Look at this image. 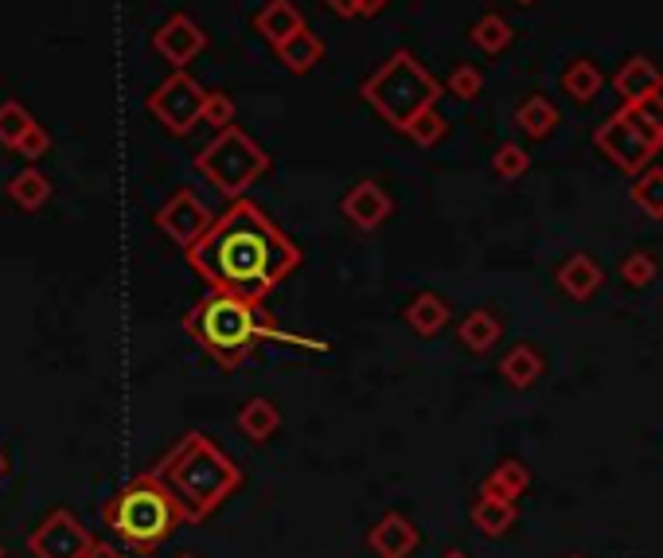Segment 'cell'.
I'll list each match as a JSON object with an SVG mask.
<instances>
[{
	"mask_svg": "<svg viewBox=\"0 0 663 558\" xmlns=\"http://www.w3.org/2000/svg\"><path fill=\"white\" fill-rule=\"evenodd\" d=\"M16 153H20L24 160H32V165H36L39 157H47V153H51V133H47L44 125H39V121H32L28 133H24V137L16 141Z\"/></svg>",
	"mask_w": 663,
	"mask_h": 558,
	"instance_id": "cell-35",
	"label": "cell"
},
{
	"mask_svg": "<svg viewBox=\"0 0 663 558\" xmlns=\"http://www.w3.org/2000/svg\"><path fill=\"white\" fill-rule=\"evenodd\" d=\"M152 47H157V56L164 59V63L184 71L207 47V32L199 28V20H192L187 12H172V16L152 32Z\"/></svg>",
	"mask_w": 663,
	"mask_h": 558,
	"instance_id": "cell-11",
	"label": "cell"
},
{
	"mask_svg": "<svg viewBox=\"0 0 663 558\" xmlns=\"http://www.w3.org/2000/svg\"><path fill=\"white\" fill-rule=\"evenodd\" d=\"M254 28H258V36L270 47H281L285 39L305 28V16H300V9L293 0H270V4L254 16Z\"/></svg>",
	"mask_w": 663,
	"mask_h": 558,
	"instance_id": "cell-15",
	"label": "cell"
},
{
	"mask_svg": "<svg viewBox=\"0 0 663 558\" xmlns=\"http://www.w3.org/2000/svg\"><path fill=\"white\" fill-rule=\"evenodd\" d=\"M184 254L207 286L246 301H266L300 266L297 242L246 196L231 199Z\"/></svg>",
	"mask_w": 663,
	"mask_h": 558,
	"instance_id": "cell-1",
	"label": "cell"
},
{
	"mask_svg": "<svg viewBox=\"0 0 663 558\" xmlns=\"http://www.w3.org/2000/svg\"><path fill=\"white\" fill-rule=\"evenodd\" d=\"M593 145H598L601 157L613 160L625 177H640V172L652 165V157H660L663 133L655 130V125H648L644 113L636 110L633 102H625L617 113H609L598 125Z\"/></svg>",
	"mask_w": 663,
	"mask_h": 558,
	"instance_id": "cell-7",
	"label": "cell"
},
{
	"mask_svg": "<svg viewBox=\"0 0 663 558\" xmlns=\"http://www.w3.org/2000/svg\"><path fill=\"white\" fill-rule=\"evenodd\" d=\"M558 286L566 289L574 301H589L593 293H598V286H601V266L589 258V254H574V258L562 262Z\"/></svg>",
	"mask_w": 663,
	"mask_h": 558,
	"instance_id": "cell-19",
	"label": "cell"
},
{
	"mask_svg": "<svg viewBox=\"0 0 663 558\" xmlns=\"http://www.w3.org/2000/svg\"><path fill=\"white\" fill-rule=\"evenodd\" d=\"M613 90H617L625 102L652 98V94H663V71L648 56H633V59H625L621 71L613 75Z\"/></svg>",
	"mask_w": 663,
	"mask_h": 558,
	"instance_id": "cell-14",
	"label": "cell"
},
{
	"mask_svg": "<svg viewBox=\"0 0 663 558\" xmlns=\"http://www.w3.org/2000/svg\"><path fill=\"white\" fill-rule=\"evenodd\" d=\"M0 558H9V550H4V543H0Z\"/></svg>",
	"mask_w": 663,
	"mask_h": 558,
	"instance_id": "cell-40",
	"label": "cell"
},
{
	"mask_svg": "<svg viewBox=\"0 0 663 558\" xmlns=\"http://www.w3.org/2000/svg\"><path fill=\"white\" fill-rule=\"evenodd\" d=\"M340 211H344L347 223H355L359 231H375V227H383L394 215V199L386 196V187L379 184V180H359L344 196Z\"/></svg>",
	"mask_w": 663,
	"mask_h": 558,
	"instance_id": "cell-12",
	"label": "cell"
},
{
	"mask_svg": "<svg viewBox=\"0 0 663 558\" xmlns=\"http://www.w3.org/2000/svg\"><path fill=\"white\" fill-rule=\"evenodd\" d=\"M199 121L216 125V133L226 130V125H234V102H231V94L207 90V94H204V118H199Z\"/></svg>",
	"mask_w": 663,
	"mask_h": 558,
	"instance_id": "cell-33",
	"label": "cell"
},
{
	"mask_svg": "<svg viewBox=\"0 0 663 558\" xmlns=\"http://www.w3.org/2000/svg\"><path fill=\"white\" fill-rule=\"evenodd\" d=\"M515 4H524V9H531V4H539V0H515Z\"/></svg>",
	"mask_w": 663,
	"mask_h": 558,
	"instance_id": "cell-39",
	"label": "cell"
},
{
	"mask_svg": "<svg viewBox=\"0 0 663 558\" xmlns=\"http://www.w3.org/2000/svg\"><path fill=\"white\" fill-rule=\"evenodd\" d=\"M468 39H472L484 56H500V51H507V47L515 44V28L507 24V16H500V12H484V16L468 28Z\"/></svg>",
	"mask_w": 663,
	"mask_h": 558,
	"instance_id": "cell-23",
	"label": "cell"
},
{
	"mask_svg": "<svg viewBox=\"0 0 663 558\" xmlns=\"http://www.w3.org/2000/svg\"><path fill=\"white\" fill-rule=\"evenodd\" d=\"M90 543H94V535L83 527V520H78L75 512H66V508H56V512H47V520L28 535V555L32 558H83Z\"/></svg>",
	"mask_w": 663,
	"mask_h": 558,
	"instance_id": "cell-9",
	"label": "cell"
},
{
	"mask_svg": "<svg viewBox=\"0 0 663 558\" xmlns=\"http://www.w3.org/2000/svg\"><path fill=\"white\" fill-rule=\"evenodd\" d=\"M621 278H625L633 289L652 286V278H655V258H652V254H644V251H633L625 262H621Z\"/></svg>",
	"mask_w": 663,
	"mask_h": 558,
	"instance_id": "cell-34",
	"label": "cell"
},
{
	"mask_svg": "<svg viewBox=\"0 0 663 558\" xmlns=\"http://www.w3.org/2000/svg\"><path fill=\"white\" fill-rule=\"evenodd\" d=\"M441 558H468V555H461V550H449V555H441Z\"/></svg>",
	"mask_w": 663,
	"mask_h": 558,
	"instance_id": "cell-38",
	"label": "cell"
},
{
	"mask_svg": "<svg viewBox=\"0 0 663 558\" xmlns=\"http://www.w3.org/2000/svg\"><path fill=\"white\" fill-rule=\"evenodd\" d=\"M527 469L519 465V461H504V465H495L492 473H488V481L480 484V493L488 496H504V500H515V496L527 488Z\"/></svg>",
	"mask_w": 663,
	"mask_h": 558,
	"instance_id": "cell-28",
	"label": "cell"
},
{
	"mask_svg": "<svg viewBox=\"0 0 663 558\" xmlns=\"http://www.w3.org/2000/svg\"><path fill=\"white\" fill-rule=\"evenodd\" d=\"M281 426V410L270 399H250L238 410V429H243L250 441H270Z\"/></svg>",
	"mask_w": 663,
	"mask_h": 558,
	"instance_id": "cell-20",
	"label": "cell"
},
{
	"mask_svg": "<svg viewBox=\"0 0 663 558\" xmlns=\"http://www.w3.org/2000/svg\"><path fill=\"white\" fill-rule=\"evenodd\" d=\"M324 4L336 12V16H375V12H383L391 0H324Z\"/></svg>",
	"mask_w": 663,
	"mask_h": 558,
	"instance_id": "cell-36",
	"label": "cell"
},
{
	"mask_svg": "<svg viewBox=\"0 0 663 558\" xmlns=\"http://www.w3.org/2000/svg\"><path fill=\"white\" fill-rule=\"evenodd\" d=\"M196 168L219 196L238 199L246 196V187H254L270 172V153L254 137H246L238 125H226L199 149Z\"/></svg>",
	"mask_w": 663,
	"mask_h": 558,
	"instance_id": "cell-6",
	"label": "cell"
},
{
	"mask_svg": "<svg viewBox=\"0 0 663 558\" xmlns=\"http://www.w3.org/2000/svg\"><path fill=\"white\" fill-rule=\"evenodd\" d=\"M359 94H364V102L371 106L391 130L406 133V125H410L426 106H438L441 83L410 51H394V56L359 86Z\"/></svg>",
	"mask_w": 663,
	"mask_h": 558,
	"instance_id": "cell-5",
	"label": "cell"
},
{
	"mask_svg": "<svg viewBox=\"0 0 663 558\" xmlns=\"http://www.w3.org/2000/svg\"><path fill=\"white\" fill-rule=\"evenodd\" d=\"M278 51V63L290 71V75H309L312 66L324 59V39L317 36V32L300 28L297 36H290L281 47H273Z\"/></svg>",
	"mask_w": 663,
	"mask_h": 558,
	"instance_id": "cell-16",
	"label": "cell"
},
{
	"mask_svg": "<svg viewBox=\"0 0 663 558\" xmlns=\"http://www.w3.org/2000/svg\"><path fill=\"white\" fill-rule=\"evenodd\" d=\"M558 86L570 102L589 106L601 94V86H605V75H601V66L593 63V59H574V63H566V71H562Z\"/></svg>",
	"mask_w": 663,
	"mask_h": 558,
	"instance_id": "cell-17",
	"label": "cell"
},
{
	"mask_svg": "<svg viewBox=\"0 0 663 558\" xmlns=\"http://www.w3.org/2000/svg\"><path fill=\"white\" fill-rule=\"evenodd\" d=\"M211 219H216V211H211L192 187H180L176 196L157 211V227L176 242L180 251H187V246L211 227Z\"/></svg>",
	"mask_w": 663,
	"mask_h": 558,
	"instance_id": "cell-10",
	"label": "cell"
},
{
	"mask_svg": "<svg viewBox=\"0 0 663 558\" xmlns=\"http://www.w3.org/2000/svg\"><path fill=\"white\" fill-rule=\"evenodd\" d=\"M633 204L640 207V211L648 215V219H663V168H652L648 165L640 177H633Z\"/></svg>",
	"mask_w": 663,
	"mask_h": 558,
	"instance_id": "cell-27",
	"label": "cell"
},
{
	"mask_svg": "<svg viewBox=\"0 0 663 558\" xmlns=\"http://www.w3.org/2000/svg\"><path fill=\"white\" fill-rule=\"evenodd\" d=\"M204 94L207 90L187 75V71H172V75L145 98V110H149L172 137H187V133L199 125V118H204Z\"/></svg>",
	"mask_w": 663,
	"mask_h": 558,
	"instance_id": "cell-8",
	"label": "cell"
},
{
	"mask_svg": "<svg viewBox=\"0 0 663 558\" xmlns=\"http://www.w3.org/2000/svg\"><path fill=\"white\" fill-rule=\"evenodd\" d=\"M9 196L12 204H20L24 211H36V207H44L47 199H51V180H47V172H39L36 165H28L24 172H16V177L9 180Z\"/></svg>",
	"mask_w": 663,
	"mask_h": 558,
	"instance_id": "cell-24",
	"label": "cell"
},
{
	"mask_svg": "<svg viewBox=\"0 0 663 558\" xmlns=\"http://www.w3.org/2000/svg\"><path fill=\"white\" fill-rule=\"evenodd\" d=\"M500 375H504L512 387H519V391H527L535 379L542 375V355L535 352L531 344H519V348H512V352L500 360Z\"/></svg>",
	"mask_w": 663,
	"mask_h": 558,
	"instance_id": "cell-26",
	"label": "cell"
},
{
	"mask_svg": "<svg viewBox=\"0 0 663 558\" xmlns=\"http://www.w3.org/2000/svg\"><path fill=\"white\" fill-rule=\"evenodd\" d=\"M102 520L118 543L137 555H152L176 535V527L184 523V508L169 493V484L152 473H140L113 500H106Z\"/></svg>",
	"mask_w": 663,
	"mask_h": 558,
	"instance_id": "cell-4",
	"label": "cell"
},
{
	"mask_svg": "<svg viewBox=\"0 0 663 558\" xmlns=\"http://www.w3.org/2000/svg\"><path fill=\"white\" fill-rule=\"evenodd\" d=\"M184 332L192 336L211 360L231 367V372L243 367L258 344H281V348L290 344V348H305V352H328L324 340L285 332L262 308V301L234 298V293H219V289H211V293L187 313Z\"/></svg>",
	"mask_w": 663,
	"mask_h": 558,
	"instance_id": "cell-2",
	"label": "cell"
},
{
	"mask_svg": "<svg viewBox=\"0 0 663 558\" xmlns=\"http://www.w3.org/2000/svg\"><path fill=\"white\" fill-rule=\"evenodd\" d=\"M472 523H477L484 535H504V531L515 523V500L480 493L477 504H472Z\"/></svg>",
	"mask_w": 663,
	"mask_h": 558,
	"instance_id": "cell-25",
	"label": "cell"
},
{
	"mask_svg": "<svg viewBox=\"0 0 663 558\" xmlns=\"http://www.w3.org/2000/svg\"><path fill=\"white\" fill-rule=\"evenodd\" d=\"M418 543H421L418 527L398 512H386L383 520L367 531V547L379 558H410L418 550Z\"/></svg>",
	"mask_w": 663,
	"mask_h": 558,
	"instance_id": "cell-13",
	"label": "cell"
},
{
	"mask_svg": "<svg viewBox=\"0 0 663 558\" xmlns=\"http://www.w3.org/2000/svg\"><path fill=\"white\" fill-rule=\"evenodd\" d=\"M445 133H449V121L441 118L438 106H426V110H421L418 118L406 125V137H410L414 145H421V149H433V145H438Z\"/></svg>",
	"mask_w": 663,
	"mask_h": 558,
	"instance_id": "cell-29",
	"label": "cell"
},
{
	"mask_svg": "<svg viewBox=\"0 0 663 558\" xmlns=\"http://www.w3.org/2000/svg\"><path fill=\"white\" fill-rule=\"evenodd\" d=\"M149 473L169 484V493L184 508V523L207 520V515L223 508L243 488V469L234 465L231 457L207 434H199V429L184 434Z\"/></svg>",
	"mask_w": 663,
	"mask_h": 558,
	"instance_id": "cell-3",
	"label": "cell"
},
{
	"mask_svg": "<svg viewBox=\"0 0 663 558\" xmlns=\"http://www.w3.org/2000/svg\"><path fill=\"white\" fill-rule=\"evenodd\" d=\"M515 125L531 141H547L558 130V106H554L547 94H531V98L519 102V110H515Z\"/></svg>",
	"mask_w": 663,
	"mask_h": 558,
	"instance_id": "cell-18",
	"label": "cell"
},
{
	"mask_svg": "<svg viewBox=\"0 0 663 558\" xmlns=\"http://www.w3.org/2000/svg\"><path fill=\"white\" fill-rule=\"evenodd\" d=\"M500 332H504V325L495 320V313H488V308H472L465 320H461L457 336H461V344L468 348V352H477L484 355L488 348L500 340Z\"/></svg>",
	"mask_w": 663,
	"mask_h": 558,
	"instance_id": "cell-21",
	"label": "cell"
},
{
	"mask_svg": "<svg viewBox=\"0 0 663 558\" xmlns=\"http://www.w3.org/2000/svg\"><path fill=\"white\" fill-rule=\"evenodd\" d=\"M445 90L453 94L457 102H477L480 90H484V75H480L472 63H461V66H453V75H449Z\"/></svg>",
	"mask_w": 663,
	"mask_h": 558,
	"instance_id": "cell-31",
	"label": "cell"
},
{
	"mask_svg": "<svg viewBox=\"0 0 663 558\" xmlns=\"http://www.w3.org/2000/svg\"><path fill=\"white\" fill-rule=\"evenodd\" d=\"M83 558H125L122 550L113 547V543H102V539H94L90 547H86V555Z\"/></svg>",
	"mask_w": 663,
	"mask_h": 558,
	"instance_id": "cell-37",
	"label": "cell"
},
{
	"mask_svg": "<svg viewBox=\"0 0 663 558\" xmlns=\"http://www.w3.org/2000/svg\"><path fill=\"white\" fill-rule=\"evenodd\" d=\"M0 476H4V453H0Z\"/></svg>",
	"mask_w": 663,
	"mask_h": 558,
	"instance_id": "cell-41",
	"label": "cell"
},
{
	"mask_svg": "<svg viewBox=\"0 0 663 558\" xmlns=\"http://www.w3.org/2000/svg\"><path fill=\"white\" fill-rule=\"evenodd\" d=\"M492 168H495V177H504V180H519L531 168V157H527L524 145H515V141H504L500 149H495L492 157Z\"/></svg>",
	"mask_w": 663,
	"mask_h": 558,
	"instance_id": "cell-32",
	"label": "cell"
},
{
	"mask_svg": "<svg viewBox=\"0 0 663 558\" xmlns=\"http://www.w3.org/2000/svg\"><path fill=\"white\" fill-rule=\"evenodd\" d=\"M406 325L418 336H438L449 325V305L438 293H418V298L406 305Z\"/></svg>",
	"mask_w": 663,
	"mask_h": 558,
	"instance_id": "cell-22",
	"label": "cell"
},
{
	"mask_svg": "<svg viewBox=\"0 0 663 558\" xmlns=\"http://www.w3.org/2000/svg\"><path fill=\"white\" fill-rule=\"evenodd\" d=\"M32 121H36V118H32V113L24 110L20 102L0 106V145H4V149H16V141L28 133Z\"/></svg>",
	"mask_w": 663,
	"mask_h": 558,
	"instance_id": "cell-30",
	"label": "cell"
},
{
	"mask_svg": "<svg viewBox=\"0 0 663 558\" xmlns=\"http://www.w3.org/2000/svg\"><path fill=\"white\" fill-rule=\"evenodd\" d=\"M176 558H199V555H176Z\"/></svg>",
	"mask_w": 663,
	"mask_h": 558,
	"instance_id": "cell-42",
	"label": "cell"
}]
</instances>
